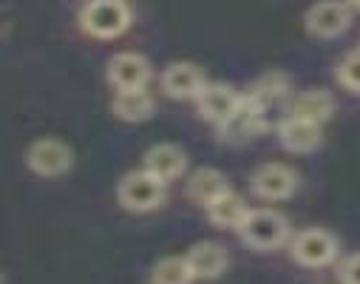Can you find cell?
Masks as SVG:
<instances>
[{
	"instance_id": "6da1fadb",
	"label": "cell",
	"mask_w": 360,
	"mask_h": 284,
	"mask_svg": "<svg viewBox=\"0 0 360 284\" xmlns=\"http://www.w3.org/2000/svg\"><path fill=\"white\" fill-rule=\"evenodd\" d=\"M134 23L128 0H85L79 9V29L94 40H117Z\"/></svg>"
},
{
	"instance_id": "7a4b0ae2",
	"label": "cell",
	"mask_w": 360,
	"mask_h": 284,
	"mask_svg": "<svg viewBox=\"0 0 360 284\" xmlns=\"http://www.w3.org/2000/svg\"><path fill=\"white\" fill-rule=\"evenodd\" d=\"M236 233L250 250L269 253V250H278L290 242L292 228H290V219L284 214H278L276 208H250L247 219L241 222V228Z\"/></svg>"
},
{
	"instance_id": "3957f363",
	"label": "cell",
	"mask_w": 360,
	"mask_h": 284,
	"mask_svg": "<svg viewBox=\"0 0 360 284\" xmlns=\"http://www.w3.org/2000/svg\"><path fill=\"white\" fill-rule=\"evenodd\" d=\"M165 199H167V185L162 179H156L153 173H148L145 168L125 173L117 185V202L128 214L159 211L165 205Z\"/></svg>"
},
{
	"instance_id": "277c9868",
	"label": "cell",
	"mask_w": 360,
	"mask_h": 284,
	"mask_svg": "<svg viewBox=\"0 0 360 284\" xmlns=\"http://www.w3.org/2000/svg\"><path fill=\"white\" fill-rule=\"evenodd\" d=\"M287 247H290V259L307 270H321L340 259V242L326 228H304L290 236Z\"/></svg>"
},
{
	"instance_id": "5b68a950",
	"label": "cell",
	"mask_w": 360,
	"mask_h": 284,
	"mask_svg": "<svg viewBox=\"0 0 360 284\" xmlns=\"http://www.w3.org/2000/svg\"><path fill=\"white\" fill-rule=\"evenodd\" d=\"M298 173L284 162H264L250 173V191L261 202H287L298 191Z\"/></svg>"
},
{
	"instance_id": "8992f818",
	"label": "cell",
	"mask_w": 360,
	"mask_h": 284,
	"mask_svg": "<svg viewBox=\"0 0 360 284\" xmlns=\"http://www.w3.org/2000/svg\"><path fill=\"white\" fill-rule=\"evenodd\" d=\"M352 20H354V12L346 0H315L304 12V29L318 40H335L346 35Z\"/></svg>"
},
{
	"instance_id": "52a82bcc",
	"label": "cell",
	"mask_w": 360,
	"mask_h": 284,
	"mask_svg": "<svg viewBox=\"0 0 360 284\" xmlns=\"http://www.w3.org/2000/svg\"><path fill=\"white\" fill-rule=\"evenodd\" d=\"M26 165L32 173L43 176V179H54L71 171L74 165V151L68 142L57 140V137H40L26 148Z\"/></svg>"
},
{
	"instance_id": "ba28073f",
	"label": "cell",
	"mask_w": 360,
	"mask_h": 284,
	"mask_svg": "<svg viewBox=\"0 0 360 284\" xmlns=\"http://www.w3.org/2000/svg\"><path fill=\"white\" fill-rule=\"evenodd\" d=\"M153 77L150 60L139 51H117L105 66V80L114 91H142Z\"/></svg>"
},
{
	"instance_id": "9c48e42d",
	"label": "cell",
	"mask_w": 360,
	"mask_h": 284,
	"mask_svg": "<svg viewBox=\"0 0 360 284\" xmlns=\"http://www.w3.org/2000/svg\"><path fill=\"white\" fill-rule=\"evenodd\" d=\"M159 85L170 100H196L199 91L207 85V77H205L202 66L188 63V60H176V63L165 66Z\"/></svg>"
},
{
	"instance_id": "30bf717a",
	"label": "cell",
	"mask_w": 360,
	"mask_h": 284,
	"mask_svg": "<svg viewBox=\"0 0 360 284\" xmlns=\"http://www.w3.org/2000/svg\"><path fill=\"white\" fill-rule=\"evenodd\" d=\"M241 103V94L227 85V82H207L202 91H199V97H196V109H199V117L216 128H221L238 109Z\"/></svg>"
},
{
	"instance_id": "8fae6325",
	"label": "cell",
	"mask_w": 360,
	"mask_h": 284,
	"mask_svg": "<svg viewBox=\"0 0 360 284\" xmlns=\"http://www.w3.org/2000/svg\"><path fill=\"white\" fill-rule=\"evenodd\" d=\"M278 142L290 154H312L323 142V125L309 123V120H301L295 114H287L278 123Z\"/></svg>"
},
{
	"instance_id": "7c38bea8",
	"label": "cell",
	"mask_w": 360,
	"mask_h": 284,
	"mask_svg": "<svg viewBox=\"0 0 360 284\" xmlns=\"http://www.w3.org/2000/svg\"><path fill=\"white\" fill-rule=\"evenodd\" d=\"M266 128V109H261L252 97L241 94V103L236 109V114L219 128V134L230 142H241V140H252Z\"/></svg>"
},
{
	"instance_id": "4fadbf2b",
	"label": "cell",
	"mask_w": 360,
	"mask_h": 284,
	"mask_svg": "<svg viewBox=\"0 0 360 284\" xmlns=\"http://www.w3.org/2000/svg\"><path fill=\"white\" fill-rule=\"evenodd\" d=\"M142 168L167 185L188 171V154H185V148H179L173 142H159V145L145 151Z\"/></svg>"
},
{
	"instance_id": "5bb4252c",
	"label": "cell",
	"mask_w": 360,
	"mask_h": 284,
	"mask_svg": "<svg viewBox=\"0 0 360 284\" xmlns=\"http://www.w3.org/2000/svg\"><path fill=\"white\" fill-rule=\"evenodd\" d=\"M191 270H193V278L196 281H213L219 276H224V270L230 267V253L224 245L219 242H196L188 253H185Z\"/></svg>"
},
{
	"instance_id": "9a60e30c",
	"label": "cell",
	"mask_w": 360,
	"mask_h": 284,
	"mask_svg": "<svg viewBox=\"0 0 360 284\" xmlns=\"http://www.w3.org/2000/svg\"><path fill=\"white\" fill-rule=\"evenodd\" d=\"M338 106H335V97L323 88H307L301 91L298 97L292 100L290 106V114L301 117V120H309V123H318V125H326L332 117H335Z\"/></svg>"
},
{
	"instance_id": "2e32d148",
	"label": "cell",
	"mask_w": 360,
	"mask_h": 284,
	"mask_svg": "<svg viewBox=\"0 0 360 284\" xmlns=\"http://www.w3.org/2000/svg\"><path fill=\"white\" fill-rule=\"evenodd\" d=\"M207 219L213 228H221V230H238L241 222L247 219L250 214V205L244 202V197H238L233 187L230 191H224L219 199H213L207 208H205Z\"/></svg>"
},
{
	"instance_id": "e0dca14e",
	"label": "cell",
	"mask_w": 360,
	"mask_h": 284,
	"mask_svg": "<svg viewBox=\"0 0 360 284\" xmlns=\"http://www.w3.org/2000/svg\"><path fill=\"white\" fill-rule=\"evenodd\" d=\"M224 191H230V182L219 168H199L188 179V199L199 208H207L213 199H219Z\"/></svg>"
},
{
	"instance_id": "ac0fdd59",
	"label": "cell",
	"mask_w": 360,
	"mask_h": 284,
	"mask_svg": "<svg viewBox=\"0 0 360 284\" xmlns=\"http://www.w3.org/2000/svg\"><path fill=\"white\" fill-rule=\"evenodd\" d=\"M156 111V103L150 97V91H114V100H111V114L122 123H145L150 120Z\"/></svg>"
},
{
	"instance_id": "d6986e66",
	"label": "cell",
	"mask_w": 360,
	"mask_h": 284,
	"mask_svg": "<svg viewBox=\"0 0 360 284\" xmlns=\"http://www.w3.org/2000/svg\"><path fill=\"white\" fill-rule=\"evenodd\" d=\"M287 94H290V77L281 74V71H266L252 82V88L247 91V97H252L261 109H269L273 103L284 100Z\"/></svg>"
},
{
	"instance_id": "ffe728a7",
	"label": "cell",
	"mask_w": 360,
	"mask_h": 284,
	"mask_svg": "<svg viewBox=\"0 0 360 284\" xmlns=\"http://www.w3.org/2000/svg\"><path fill=\"white\" fill-rule=\"evenodd\" d=\"M193 270L185 256H165L150 270V284H193Z\"/></svg>"
},
{
	"instance_id": "44dd1931",
	"label": "cell",
	"mask_w": 360,
	"mask_h": 284,
	"mask_svg": "<svg viewBox=\"0 0 360 284\" xmlns=\"http://www.w3.org/2000/svg\"><path fill=\"white\" fill-rule=\"evenodd\" d=\"M335 80H338L340 88H346L349 94H357L360 97V49L340 57V63L335 68Z\"/></svg>"
},
{
	"instance_id": "7402d4cb",
	"label": "cell",
	"mask_w": 360,
	"mask_h": 284,
	"mask_svg": "<svg viewBox=\"0 0 360 284\" xmlns=\"http://www.w3.org/2000/svg\"><path fill=\"white\" fill-rule=\"evenodd\" d=\"M338 284H360V253H349L335 267Z\"/></svg>"
},
{
	"instance_id": "603a6c76",
	"label": "cell",
	"mask_w": 360,
	"mask_h": 284,
	"mask_svg": "<svg viewBox=\"0 0 360 284\" xmlns=\"http://www.w3.org/2000/svg\"><path fill=\"white\" fill-rule=\"evenodd\" d=\"M346 4L352 6V12H360V0H346Z\"/></svg>"
},
{
	"instance_id": "cb8c5ba5",
	"label": "cell",
	"mask_w": 360,
	"mask_h": 284,
	"mask_svg": "<svg viewBox=\"0 0 360 284\" xmlns=\"http://www.w3.org/2000/svg\"><path fill=\"white\" fill-rule=\"evenodd\" d=\"M0 284H4V273H0Z\"/></svg>"
}]
</instances>
